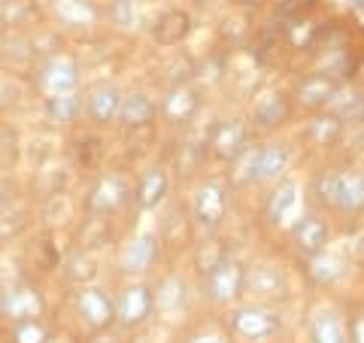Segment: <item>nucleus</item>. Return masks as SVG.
<instances>
[{
	"label": "nucleus",
	"instance_id": "obj_1",
	"mask_svg": "<svg viewBox=\"0 0 364 343\" xmlns=\"http://www.w3.org/2000/svg\"><path fill=\"white\" fill-rule=\"evenodd\" d=\"M310 207L322 210L340 231L355 234L364 222V167L361 164H325L306 179Z\"/></svg>",
	"mask_w": 364,
	"mask_h": 343
},
{
	"label": "nucleus",
	"instance_id": "obj_2",
	"mask_svg": "<svg viewBox=\"0 0 364 343\" xmlns=\"http://www.w3.org/2000/svg\"><path fill=\"white\" fill-rule=\"evenodd\" d=\"M294 164H298V146L286 137H264V140H255L246 149V155L240 158L234 167V186L243 189H258L267 191L277 182H282L286 176L294 174Z\"/></svg>",
	"mask_w": 364,
	"mask_h": 343
},
{
	"label": "nucleus",
	"instance_id": "obj_3",
	"mask_svg": "<svg viewBox=\"0 0 364 343\" xmlns=\"http://www.w3.org/2000/svg\"><path fill=\"white\" fill-rule=\"evenodd\" d=\"M289 307H273L243 298L219 316L234 343H277L289 331Z\"/></svg>",
	"mask_w": 364,
	"mask_h": 343
},
{
	"label": "nucleus",
	"instance_id": "obj_4",
	"mask_svg": "<svg viewBox=\"0 0 364 343\" xmlns=\"http://www.w3.org/2000/svg\"><path fill=\"white\" fill-rule=\"evenodd\" d=\"M231 198H234V182L228 176H200L188 198L191 228L203 237H213L228 222Z\"/></svg>",
	"mask_w": 364,
	"mask_h": 343
},
{
	"label": "nucleus",
	"instance_id": "obj_5",
	"mask_svg": "<svg viewBox=\"0 0 364 343\" xmlns=\"http://www.w3.org/2000/svg\"><path fill=\"white\" fill-rule=\"evenodd\" d=\"M243 285H246V261L231 253H225L219 261H213L207 270L198 273L200 301L219 313H225L228 307L243 301Z\"/></svg>",
	"mask_w": 364,
	"mask_h": 343
},
{
	"label": "nucleus",
	"instance_id": "obj_6",
	"mask_svg": "<svg viewBox=\"0 0 364 343\" xmlns=\"http://www.w3.org/2000/svg\"><path fill=\"white\" fill-rule=\"evenodd\" d=\"M310 207V191H306V179L301 176H286L282 182H277L273 189L264 191V201H261V225L264 231L282 237L304 216V210Z\"/></svg>",
	"mask_w": 364,
	"mask_h": 343
},
{
	"label": "nucleus",
	"instance_id": "obj_7",
	"mask_svg": "<svg viewBox=\"0 0 364 343\" xmlns=\"http://www.w3.org/2000/svg\"><path fill=\"white\" fill-rule=\"evenodd\" d=\"M294 280L291 270L279 258H252L246 261V285L243 298L273 307H289L294 301Z\"/></svg>",
	"mask_w": 364,
	"mask_h": 343
},
{
	"label": "nucleus",
	"instance_id": "obj_8",
	"mask_svg": "<svg viewBox=\"0 0 364 343\" xmlns=\"http://www.w3.org/2000/svg\"><path fill=\"white\" fill-rule=\"evenodd\" d=\"M355 268L358 265H355V253H352V246L340 243V237H337L325 253L301 261V277L313 292H331L334 295L337 289H343V285L352 280Z\"/></svg>",
	"mask_w": 364,
	"mask_h": 343
},
{
	"label": "nucleus",
	"instance_id": "obj_9",
	"mask_svg": "<svg viewBox=\"0 0 364 343\" xmlns=\"http://www.w3.org/2000/svg\"><path fill=\"white\" fill-rule=\"evenodd\" d=\"M337 237H340V228L331 219H328L322 210L306 207L301 219L294 222L286 234H282V243H286L289 255L301 265V261L313 258L318 253H325V249L331 246Z\"/></svg>",
	"mask_w": 364,
	"mask_h": 343
},
{
	"label": "nucleus",
	"instance_id": "obj_10",
	"mask_svg": "<svg viewBox=\"0 0 364 343\" xmlns=\"http://www.w3.org/2000/svg\"><path fill=\"white\" fill-rule=\"evenodd\" d=\"M31 85L43 100L55 95H67V91H79L82 88V64H79L76 55L64 49L55 55H46V58L33 64Z\"/></svg>",
	"mask_w": 364,
	"mask_h": 343
},
{
	"label": "nucleus",
	"instance_id": "obj_11",
	"mask_svg": "<svg viewBox=\"0 0 364 343\" xmlns=\"http://www.w3.org/2000/svg\"><path fill=\"white\" fill-rule=\"evenodd\" d=\"M306 343H349L346 337V301L331 292H318V298L304 313Z\"/></svg>",
	"mask_w": 364,
	"mask_h": 343
},
{
	"label": "nucleus",
	"instance_id": "obj_12",
	"mask_svg": "<svg viewBox=\"0 0 364 343\" xmlns=\"http://www.w3.org/2000/svg\"><path fill=\"white\" fill-rule=\"evenodd\" d=\"M255 128L249 116H225L207 134V155L215 164H237L246 155V149L255 143Z\"/></svg>",
	"mask_w": 364,
	"mask_h": 343
},
{
	"label": "nucleus",
	"instance_id": "obj_13",
	"mask_svg": "<svg viewBox=\"0 0 364 343\" xmlns=\"http://www.w3.org/2000/svg\"><path fill=\"white\" fill-rule=\"evenodd\" d=\"M73 316L85 334H104V331L116 325V295L100 283L76 285Z\"/></svg>",
	"mask_w": 364,
	"mask_h": 343
},
{
	"label": "nucleus",
	"instance_id": "obj_14",
	"mask_svg": "<svg viewBox=\"0 0 364 343\" xmlns=\"http://www.w3.org/2000/svg\"><path fill=\"white\" fill-rule=\"evenodd\" d=\"M131 201H134L131 176H124L122 170H107V174H100L88 186L82 207H85L88 216H104V219H109V216L122 213Z\"/></svg>",
	"mask_w": 364,
	"mask_h": 343
},
{
	"label": "nucleus",
	"instance_id": "obj_15",
	"mask_svg": "<svg viewBox=\"0 0 364 343\" xmlns=\"http://www.w3.org/2000/svg\"><path fill=\"white\" fill-rule=\"evenodd\" d=\"M294 116H298V110L291 104V91L279 85L261 88L252 97V104H249V122H252V128L267 137L277 134L279 128H286Z\"/></svg>",
	"mask_w": 364,
	"mask_h": 343
},
{
	"label": "nucleus",
	"instance_id": "obj_16",
	"mask_svg": "<svg viewBox=\"0 0 364 343\" xmlns=\"http://www.w3.org/2000/svg\"><path fill=\"white\" fill-rule=\"evenodd\" d=\"M155 316V285L146 280H128L116 292V325L122 331H140Z\"/></svg>",
	"mask_w": 364,
	"mask_h": 343
},
{
	"label": "nucleus",
	"instance_id": "obj_17",
	"mask_svg": "<svg viewBox=\"0 0 364 343\" xmlns=\"http://www.w3.org/2000/svg\"><path fill=\"white\" fill-rule=\"evenodd\" d=\"M161 234L158 231H136L134 237L124 240V246L119 249L116 268L124 280H143L155 270V265L161 261Z\"/></svg>",
	"mask_w": 364,
	"mask_h": 343
},
{
	"label": "nucleus",
	"instance_id": "obj_18",
	"mask_svg": "<svg viewBox=\"0 0 364 343\" xmlns=\"http://www.w3.org/2000/svg\"><path fill=\"white\" fill-rule=\"evenodd\" d=\"M343 76H337L331 70H310V73H301L294 83L289 85L291 91V104L304 116H316V112L328 110L331 97L337 95Z\"/></svg>",
	"mask_w": 364,
	"mask_h": 343
},
{
	"label": "nucleus",
	"instance_id": "obj_19",
	"mask_svg": "<svg viewBox=\"0 0 364 343\" xmlns=\"http://www.w3.org/2000/svg\"><path fill=\"white\" fill-rule=\"evenodd\" d=\"M203 97L200 88L191 83H179V85H167V91L158 100V116H161L170 128H191L195 119L200 116Z\"/></svg>",
	"mask_w": 364,
	"mask_h": 343
},
{
	"label": "nucleus",
	"instance_id": "obj_20",
	"mask_svg": "<svg viewBox=\"0 0 364 343\" xmlns=\"http://www.w3.org/2000/svg\"><path fill=\"white\" fill-rule=\"evenodd\" d=\"M195 285H191L182 273L170 270L155 283V313L167 319V322H179L191 310V298H195Z\"/></svg>",
	"mask_w": 364,
	"mask_h": 343
},
{
	"label": "nucleus",
	"instance_id": "obj_21",
	"mask_svg": "<svg viewBox=\"0 0 364 343\" xmlns=\"http://www.w3.org/2000/svg\"><path fill=\"white\" fill-rule=\"evenodd\" d=\"M0 316L13 322L25 319H43L46 316V292L33 283H13L0 292Z\"/></svg>",
	"mask_w": 364,
	"mask_h": 343
},
{
	"label": "nucleus",
	"instance_id": "obj_22",
	"mask_svg": "<svg viewBox=\"0 0 364 343\" xmlns=\"http://www.w3.org/2000/svg\"><path fill=\"white\" fill-rule=\"evenodd\" d=\"M49 16L58 31L70 33H95L104 21V6L97 0H52Z\"/></svg>",
	"mask_w": 364,
	"mask_h": 343
},
{
	"label": "nucleus",
	"instance_id": "obj_23",
	"mask_svg": "<svg viewBox=\"0 0 364 343\" xmlns=\"http://www.w3.org/2000/svg\"><path fill=\"white\" fill-rule=\"evenodd\" d=\"M124 91L109 83V79H97L85 88V122L95 128H109L119 125V110H122Z\"/></svg>",
	"mask_w": 364,
	"mask_h": 343
},
{
	"label": "nucleus",
	"instance_id": "obj_24",
	"mask_svg": "<svg viewBox=\"0 0 364 343\" xmlns=\"http://www.w3.org/2000/svg\"><path fill=\"white\" fill-rule=\"evenodd\" d=\"M37 64V52H33L31 33L25 31H4L0 33V67L4 73H31Z\"/></svg>",
	"mask_w": 364,
	"mask_h": 343
},
{
	"label": "nucleus",
	"instance_id": "obj_25",
	"mask_svg": "<svg viewBox=\"0 0 364 343\" xmlns=\"http://www.w3.org/2000/svg\"><path fill=\"white\" fill-rule=\"evenodd\" d=\"M167 194H170V174H167V167L164 164H149L140 174V179H136V186H134L136 207H140L143 213H155V210L164 207Z\"/></svg>",
	"mask_w": 364,
	"mask_h": 343
},
{
	"label": "nucleus",
	"instance_id": "obj_26",
	"mask_svg": "<svg viewBox=\"0 0 364 343\" xmlns=\"http://www.w3.org/2000/svg\"><path fill=\"white\" fill-rule=\"evenodd\" d=\"M346 134V125L340 122L334 112H316V116H306V125H304V143L313 146L316 152H331L334 146L343 140Z\"/></svg>",
	"mask_w": 364,
	"mask_h": 343
},
{
	"label": "nucleus",
	"instance_id": "obj_27",
	"mask_svg": "<svg viewBox=\"0 0 364 343\" xmlns=\"http://www.w3.org/2000/svg\"><path fill=\"white\" fill-rule=\"evenodd\" d=\"M43 116L52 128H73V125L85 116V91H67V95H55L43 100Z\"/></svg>",
	"mask_w": 364,
	"mask_h": 343
},
{
	"label": "nucleus",
	"instance_id": "obj_28",
	"mask_svg": "<svg viewBox=\"0 0 364 343\" xmlns=\"http://www.w3.org/2000/svg\"><path fill=\"white\" fill-rule=\"evenodd\" d=\"M158 119V104L146 91H124L122 110H119V125L124 131H143Z\"/></svg>",
	"mask_w": 364,
	"mask_h": 343
},
{
	"label": "nucleus",
	"instance_id": "obj_29",
	"mask_svg": "<svg viewBox=\"0 0 364 343\" xmlns=\"http://www.w3.org/2000/svg\"><path fill=\"white\" fill-rule=\"evenodd\" d=\"M328 112H334L346 128L349 125H364V85L343 79L331 104H328Z\"/></svg>",
	"mask_w": 364,
	"mask_h": 343
},
{
	"label": "nucleus",
	"instance_id": "obj_30",
	"mask_svg": "<svg viewBox=\"0 0 364 343\" xmlns=\"http://www.w3.org/2000/svg\"><path fill=\"white\" fill-rule=\"evenodd\" d=\"M191 31V16L186 13V9H164L161 16L155 19L152 25V40L161 46V49H173V46H179L182 40L188 37Z\"/></svg>",
	"mask_w": 364,
	"mask_h": 343
},
{
	"label": "nucleus",
	"instance_id": "obj_31",
	"mask_svg": "<svg viewBox=\"0 0 364 343\" xmlns=\"http://www.w3.org/2000/svg\"><path fill=\"white\" fill-rule=\"evenodd\" d=\"M104 19L119 33H136L140 31V21H143L140 0H109L104 6Z\"/></svg>",
	"mask_w": 364,
	"mask_h": 343
},
{
	"label": "nucleus",
	"instance_id": "obj_32",
	"mask_svg": "<svg viewBox=\"0 0 364 343\" xmlns=\"http://www.w3.org/2000/svg\"><path fill=\"white\" fill-rule=\"evenodd\" d=\"M64 277L70 280L73 285H85L97 280V258L91 255V249H73L64 261Z\"/></svg>",
	"mask_w": 364,
	"mask_h": 343
},
{
	"label": "nucleus",
	"instance_id": "obj_33",
	"mask_svg": "<svg viewBox=\"0 0 364 343\" xmlns=\"http://www.w3.org/2000/svg\"><path fill=\"white\" fill-rule=\"evenodd\" d=\"M55 328L46 319H25V322H13L6 331V343H52Z\"/></svg>",
	"mask_w": 364,
	"mask_h": 343
},
{
	"label": "nucleus",
	"instance_id": "obj_34",
	"mask_svg": "<svg viewBox=\"0 0 364 343\" xmlns=\"http://www.w3.org/2000/svg\"><path fill=\"white\" fill-rule=\"evenodd\" d=\"M28 228V210L16 201L0 204V243H13L25 234Z\"/></svg>",
	"mask_w": 364,
	"mask_h": 343
},
{
	"label": "nucleus",
	"instance_id": "obj_35",
	"mask_svg": "<svg viewBox=\"0 0 364 343\" xmlns=\"http://www.w3.org/2000/svg\"><path fill=\"white\" fill-rule=\"evenodd\" d=\"M33 21V0H0V31H21Z\"/></svg>",
	"mask_w": 364,
	"mask_h": 343
},
{
	"label": "nucleus",
	"instance_id": "obj_36",
	"mask_svg": "<svg viewBox=\"0 0 364 343\" xmlns=\"http://www.w3.org/2000/svg\"><path fill=\"white\" fill-rule=\"evenodd\" d=\"M179 343H234V340H231V334H228V328L222 325V319H215V322L191 325L186 334H182Z\"/></svg>",
	"mask_w": 364,
	"mask_h": 343
},
{
	"label": "nucleus",
	"instance_id": "obj_37",
	"mask_svg": "<svg viewBox=\"0 0 364 343\" xmlns=\"http://www.w3.org/2000/svg\"><path fill=\"white\" fill-rule=\"evenodd\" d=\"M346 337L349 343H364V298L346 301Z\"/></svg>",
	"mask_w": 364,
	"mask_h": 343
},
{
	"label": "nucleus",
	"instance_id": "obj_38",
	"mask_svg": "<svg viewBox=\"0 0 364 343\" xmlns=\"http://www.w3.org/2000/svg\"><path fill=\"white\" fill-rule=\"evenodd\" d=\"M18 83L9 73H0V112H6V110H13L18 104Z\"/></svg>",
	"mask_w": 364,
	"mask_h": 343
},
{
	"label": "nucleus",
	"instance_id": "obj_39",
	"mask_svg": "<svg viewBox=\"0 0 364 343\" xmlns=\"http://www.w3.org/2000/svg\"><path fill=\"white\" fill-rule=\"evenodd\" d=\"M6 201H13V182L0 176V204H6Z\"/></svg>",
	"mask_w": 364,
	"mask_h": 343
},
{
	"label": "nucleus",
	"instance_id": "obj_40",
	"mask_svg": "<svg viewBox=\"0 0 364 343\" xmlns=\"http://www.w3.org/2000/svg\"><path fill=\"white\" fill-rule=\"evenodd\" d=\"M195 4H198L200 9H219V6L228 4V0H195Z\"/></svg>",
	"mask_w": 364,
	"mask_h": 343
},
{
	"label": "nucleus",
	"instance_id": "obj_41",
	"mask_svg": "<svg viewBox=\"0 0 364 343\" xmlns=\"http://www.w3.org/2000/svg\"><path fill=\"white\" fill-rule=\"evenodd\" d=\"M152 4H170V0H152Z\"/></svg>",
	"mask_w": 364,
	"mask_h": 343
},
{
	"label": "nucleus",
	"instance_id": "obj_42",
	"mask_svg": "<svg viewBox=\"0 0 364 343\" xmlns=\"http://www.w3.org/2000/svg\"><path fill=\"white\" fill-rule=\"evenodd\" d=\"M97 4H109V0H97Z\"/></svg>",
	"mask_w": 364,
	"mask_h": 343
},
{
	"label": "nucleus",
	"instance_id": "obj_43",
	"mask_svg": "<svg viewBox=\"0 0 364 343\" xmlns=\"http://www.w3.org/2000/svg\"><path fill=\"white\" fill-rule=\"evenodd\" d=\"M43 4H52V0H43Z\"/></svg>",
	"mask_w": 364,
	"mask_h": 343
},
{
	"label": "nucleus",
	"instance_id": "obj_44",
	"mask_svg": "<svg viewBox=\"0 0 364 343\" xmlns=\"http://www.w3.org/2000/svg\"><path fill=\"white\" fill-rule=\"evenodd\" d=\"M0 322H4V316H0Z\"/></svg>",
	"mask_w": 364,
	"mask_h": 343
},
{
	"label": "nucleus",
	"instance_id": "obj_45",
	"mask_svg": "<svg viewBox=\"0 0 364 343\" xmlns=\"http://www.w3.org/2000/svg\"><path fill=\"white\" fill-rule=\"evenodd\" d=\"M52 343H58V340H52Z\"/></svg>",
	"mask_w": 364,
	"mask_h": 343
}]
</instances>
